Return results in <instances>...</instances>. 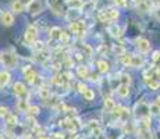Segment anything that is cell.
<instances>
[{"instance_id": "cell-35", "label": "cell", "mask_w": 160, "mask_h": 139, "mask_svg": "<svg viewBox=\"0 0 160 139\" xmlns=\"http://www.w3.org/2000/svg\"><path fill=\"white\" fill-rule=\"evenodd\" d=\"M0 114L6 116V114H7V109H6V107H0Z\"/></svg>"}, {"instance_id": "cell-10", "label": "cell", "mask_w": 160, "mask_h": 139, "mask_svg": "<svg viewBox=\"0 0 160 139\" xmlns=\"http://www.w3.org/2000/svg\"><path fill=\"white\" fill-rule=\"evenodd\" d=\"M25 78H27V81H28L29 83H33L38 77H36V72L32 68H27L25 70Z\"/></svg>"}, {"instance_id": "cell-15", "label": "cell", "mask_w": 160, "mask_h": 139, "mask_svg": "<svg viewBox=\"0 0 160 139\" xmlns=\"http://www.w3.org/2000/svg\"><path fill=\"white\" fill-rule=\"evenodd\" d=\"M109 33L112 36H114V38H117V36L121 35V29H120L117 25H112V27L109 28Z\"/></svg>"}, {"instance_id": "cell-42", "label": "cell", "mask_w": 160, "mask_h": 139, "mask_svg": "<svg viewBox=\"0 0 160 139\" xmlns=\"http://www.w3.org/2000/svg\"><path fill=\"white\" fill-rule=\"evenodd\" d=\"M0 60H2V54H0Z\"/></svg>"}, {"instance_id": "cell-3", "label": "cell", "mask_w": 160, "mask_h": 139, "mask_svg": "<svg viewBox=\"0 0 160 139\" xmlns=\"http://www.w3.org/2000/svg\"><path fill=\"white\" fill-rule=\"evenodd\" d=\"M70 31L77 35H84L85 33V24L82 21H74L72 24H70Z\"/></svg>"}, {"instance_id": "cell-43", "label": "cell", "mask_w": 160, "mask_h": 139, "mask_svg": "<svg viewBox=\"0 0 160 139\" xmlns=\"http://www.w3.org/2000/svg\"><path fill=\"white\" fill-rule=\"evenodd\" d=\"M0 139H2V138H0Z\"/></svg>"}, {"instance_id": "cell-16", "label": "cell", "mask_w": 160, "mask_h": 139, "mask_svg": "<svg viewBox=\"0 0 160 139\" xmlns=\"http://www.w3.org/2000/svg\"><path fill=\"white\" fill-rule=\"evenodd\" d=\"M98 68H99L100 72H107V71H109V63L104 60H100L99 63H98Z\"/></svg>"}, {"instance_id": "cell-29", "label": "cell", "mask_w": 160, "mask_h": 139, "mask_svg": "<svg viewBox=\"0 0 160 139\" xmlns=\"http://www.w3.org/2000/svg\"><path fill=\"white\" fill-rule=\"evenodd\" d=\"M130 82H131L130 75H127V74H125V75H122V77H121V85H128Z\"/></svg>"}, {"instance_id": "cell-17", "label": "cell", "mask_w": 160, "mask_h": 139, "mask_svg": "<svg viewBox=\"0 0 160 139\" xmlns=\"http://www.w3.org/2000/svg\"><path fill=\"white\" fill-rule=\"evenodd\" d=\"M104 107H106V110H107V111H113V109L116 107V103L113 102V99L107 97L106 100H104Z\"/></svg>"}, {"instance_id": "cell-7", "label": "cell", "mask_w": 160, "mask_h": 139, "mask_svg": "<svg viewBox=\"0 0 160 139\" xmlns=\"http://www.w3.org/2000/svg\"><path fill=\"white\" fill-rule=\"evenodd\" d=\"M14 92L17 96H22L27 93V86L22 82H15L14 83Z\"/></svg>"}, {"instance_id": "cell-23", "label": "cell", "mask_w": 160, "mask_h": 139, "mask_svg": "<svg viewBox=\"0 0 160 139\" xmlns=\"http://www.w3.org/2000/svg\"><path fill=\"white\" fill-rule=\"evenodd\" d=\"M27 111H28V116H36V114H39V107L38 106H29L28 109H27Z\"/></svg>"}, {"instance_id": "cell-13", "label": "cell", "mask_w": 160, "mask_h": 139, "mask_svg": "<svg viewBox=\"0 0 160 139\" xmlns=\"http://www.w3.org/2000/svg\"><path fill=\"white\" fill-rule=\"evenodd\" d=\"M11 8H13V11H15V13H22L24 11V6L21 4L18 0H14V2L11 3Z\"/></svg>"}, {"instance_id": "cell-39", "label": "cell", "mask_w": 160, "mask_h": 139, "mask_svg": "<svg viewBox=\"0 0 160 139\" xmlns=\"http://www.w3.org/2000/svg\"><path fill=\"white\" fill-rule=\"evenodd\" d=\"M132 2H134V3H135V4H141V3H142V2H143V0H132Z\"/></svg>"}, {"instance_id": "cell-33", "label": "cell", "mask_w": 160, "mask_h": 139, "mask_svg": "<svg viewBox=\"0 0 160 139\" xmlns=\"http://www.w3.org/2000/svg\"><path fill=\"white\" fill-rule=\"evenodd\" d=\"M18 2L24 6V8H25V7H28V6L31 4V2H32V0H18Z\"/></svg>"}, {"instance_id": "cell-30", "label": "cell", "mask_w": 160, "mask_h": 139, "mask_svg": "<svg viewBox=\"0 0 160 139\" xmlns=\"http://www.w3.org/2000/svg\"><path fill=\"white\" fill-rule=\"evenodd\" d=\"M18 107H20L22 111H25L28 109V106H27V100H20V103H18Z\"/></svg>"}, {"instance_id": "cell-5", "label": "cell", "mask_w": 160, "mask_h": 139, "mask_svg": "<svg viewBox=\"0 0 160 139\" xmlns=\"http://www.w3.org/2000/svg\"><path fill=\"white\" fill-rule=\"evenodd\" d=\"M0 21H2L3 25L10 27V25H13V22H14V17H13V14H11V13H8V11H4V13H2Z\"/></svg>"}, {"instance_id": "cell-41", "label": "cell", "mask_w": 160, "mask_h": 139, "mask_svg": "<svg viewBox=\"0 0 160 139\" xmlns=\"http://www.w3.org/2000/svg\"><path fill=\"white\" fill-rule=\"evenodd\" d=\"M39 139H49V138H45V137H42V138H39Z\"/></svg>"}, {"instance_id": "cell-11", "label": "cell", "mask_w": 160, "mask_h": 139, "mask_svg": "<svg viewBox=\"0 0 160 139\" xmlns=\"http://www.w3.org/2000/svg\"><path fill=\"white\" fill-rule=\"evenodd\" d=\"M117 93L121 97H127L130 95V86L128 85H120L118 89H117Z\"/></svg>"}, {"instance_id": "cell-36", "label": "cell", "mask_w": 160, "mask_h": 139, "mask_svg": "<svg viewBox=\"0 0 160 139\" xmlns=\"http://www.w3.org/2000/svg\"><path fill=\"white\" fill-rule=\"evenodd\" d=\"M152 4L155 7H160V0H152Z\"/></svg>"}, {"instance_id": "cell-37", "label": "cell", "mask_w": 160, "mask_h": 139, "mask_svg": "<svg viewBox=\"0 0 160 139\" xmlns=\"http://www.w3.org/2000/svg\"><path fill=\"white\" fill-rule=\"evenodd\" d=\"M118 6H125V0H116Z\"/></svg>"}, {"instance_id": "cell-38", "label": "cell", "mask_w": 160, "mask_h": 139, "mask_svg": "<svg viewBox=\"0 0 160 139\" xmlns=\"http://www.w3.org/2000/svg\"><path fill=\"white\" fill-rule=\"evenodd\" d=\"M155 104H156V106H159V107H160V96H159L158 99H156V103H155Z\"/></svg>"}, {"instance_id": "cell-25", "label": "cell", "mask_w": 160, "mask_h": 139, "mask_svg": "<svg viewBox=\"0 0 160 139\" xmlns=\"http://www.w3.org/2000/svg\"><path fill=\"white\" fill-rule=\"evenodd\" d=\"M141 138L142 139H153L149 129H141Z\"/></svg>"}, {"instance_id": "cell-40", "label": "cell", "mask_w": 160, "mask_h": 139, "mask_svg": "<svg viewBox=\"0 0 160 139\" xmlns=\"http://www.w3.org/2000/svg\"><path fill=\"white\" fill-rule=\"evenodd\" d=\"M156 75H158V81H160V68L156 71Z\"/></svg>"}, {"instance_id": "cell-27", "label": "cell", "mask_w": 160, "mask_h": 139, "mask_svg": "<svg viewBox=\"0 0 160 139\" xmlns=\"http://www.w3.org/2000/svg\"><path fill=\"white\" fill-rule=\"evenodd\" d=\"M122 110L124 109H122L121 106H116L114 109H113V113H114V116L117 117V118H120V117L122 116Z\"/></svg>"}, {"instance_id": "cell-28", "label": "cell", "mask_w": 160, "mask_h": 139, "mask_svg": "<svg viewBox=\"0 0 160 139\" xmlns=\"http://www.w3.org/2000/svg\"><path fill=\"white\" fill-rule=\"evenodd\" d=\"M149 111L152 114H159L160 113V107L156 106V104H150V106H149Z\"/></svg>"}, {"instance_id": "cell-4", "label": "cell", "mask_w": 160, "mask_h": 139, "mask_svg": "<svg viewBox=\"0 0 160 139\" xmlns=\"http://www.w3.org/2000/svg\"><path fill=\"white\" fill-rule=\"evenodd\" d=\"M117 18H118V11L114 10V8H110V10L104 11L100 15V20H103V21H112V20H117Z\"/></svg>"}, {"instance_id": "cell-14", "label": "cell", "mask_w": 160, "mask_h": 139, "mask_svg": "<svg viewBox=\"0 0 160 139\" xmlns=\"http://www.w3.org/2000/svg\"><path fill=\"white\" fill-rule=\"evenodd\" d=\"M143 64V60L139 57V56H132V60H131V66L132 67H141Z\"/></svg>"}, {"instance_id": "cell-26", "label": "cell", "mask_w": 160, "mask_h": 139, "mask_svg": "<svg viewBox=\"0 0 160 139\" xmlns=\"http://www.w3.org/2000/svg\"><path fill=\"white\" fill-rule=\"evenodd\" d=\"M70 6H71V7H75V8H81L82 6H84V2H82V0H71V2H70Z\"/></svg>"}, {"instance_id": "cell-22", "label": "cell", "mask_w": 160, "mask_h": 139, "mask_svg": "<svg viewBox=\"0 0 160 139\" xmlns=\"http://www.w3.org/2000/svg\"><path fill=\"white\" fill-rule=\"evenodd\" d=\"M4 120H6V121H7L10 125H15V124H17V117L10 116V114H8V113L4 116Z\"/></svg>"}, {"instance_id": "cell-12", "label": "cell", "mask_w": 160, "mask_h": 139, "mask_svg": "<svg viewBox=\"0 0 160 139\" xmlns=\"http://www.w3.org/2000/svg\"><path fill=\"white\" fill-rule=\"evenodd\" d=\"M8 81H10V74H8L7 71H2V72H0V86L7 85Z\"/></svg>"}, {"instance_id": "cell-18", "label": "cell", "mask_w": 160, "mask_h": 139, "mask_svg": "<svg viewBox=\"0 0 160 139\" xmlns=\"http://www.w3.org/2000/svg\"><path fill=\"white\" fill-rule=\"evenodd\" d=\"M39 96L42 99H48L50 96V91H49L46 86H42V88H39Z\"/></svg>"}, {"instance_id": "cell-34", "label": "cell", "mask_w": 160, "mask_h": 139, "mask_svg": "<svg viewBox=\"0 0 160 139\" xmlns=\"http://www.w3.org/2000/svg\"><path fill=\"white\" fill-rule=\"evenodd\" d=\"M60 41L67 42V41H68V35H67V33H64V32H61V38H60Z\"/></svg>"}, {"instance_id": "cell-9", "label": "cell", "mask_w": 160, "mask_h": 139, "mask_svg": "<svg viewBox=\"0 0 160 139\" xmlns=\"http://www.w3.org/2000/svg\"><path fill=\"white\" fill-rule=\"evenodd\" d=\"M61 32H63V31L60 29V28L58 27H53L50 29V38L52 39H54V41H60V38H61Z\"/></svg>"}, {"instance_id": "cell-2", "label": "cell", "mask_w": 160, "mask_h": 139, "mask_svg": "<svg viewBox=\"0 0 160 139\" xmlns=\"http://www.w3.org/2000/svg\"><path fill=\"white\" fill-rule=\"evenodd\" d=\"M36 35H38V28L35 25H29L25 31V41L28 43H33L36 41Z\"/></svg>"}, {"instance_id": "cell-1", "label": "cell", "mask_w": 160, "mask_h": 139, "mask_svg": "<svg viewBox=\"0 0 160 139\" xmlns=\"http://www.w3.org/2000/svg\"><path fill=\"white\" fill-rule=\"evenodd\" d=\"M2 60H3L4 67H7V68H14L15 64H17V57L13 53H3Z\"/></svg>"}, {"instance_id": "cell-8", "label": "cell", "mask_w": 160, "mask_h": 139, "mask_svg": "<svg viewBox=\"0 0 160 139\" xmlns=\"http://www.w3.org/2000/svg\"><path fill=\"white\" fill-rule=\"evenodd\" d=\"M28 7H29L31 13H38V11L42 10V4H41V2H39V0H32Z\"/></svg>"}, {"instance_id": "cell-19", "label": "cell", "mask_w": 160, "mask_h": 139, "mask_svg": "<svg viewBox=\"0 0 160 139\" xmlns=\"http://www.w3.org/2000/svg\"><path fill=\"white\" fill-rule=\"evenodd\" d=\"M148 85H149V88L152 91H158L160 88V81H158V79H150V81H148Z\"/></svg>"}, {"instance_id": "cell-24", "label": "cell", "mask_w": 160, "mask_h": 139, "mask_svg": "<svg viewBox=\"0 0 160 139\" xmlns=\"http://www.w3.org/2000/svg\"><path fill=\"white\" fill-rule=\"evenodd\" d=\"M82 95H84V97L87 99V100H93V97H95V92L92 91V89H87Z\"/></svg>"}, {"instance_id": "cell-21", "label": "cell", "mask_w": 160, "mask_h": 139, "mask_svg": "<svg viewBox=\"0 0 160 139\" xmlns=\"http://www.w3.org/2000/svg\"><path fill=\"white\" fill-rule=\"evenodd\" d=\"M131 60H132V56L131 54H122L121 56V61L124 66H131Z\"/></svg>"}, {"instance_id": "cell-20", "label": "cell", "mask_w": 160, "mask_h": 139, "mask_svg": "<svg viewBox=\"0 0 160 139\" xmlns=\"http://www.w3.org/2000/svg\"><path fill=\"white\" fill-rule=\"evenodd\" d=\"M78 75L82 78H88L89 77V70L87 67H78Z\"/></svg>"}, {"instance_id": "cell-6", "label": "cell", "mask_w": 160, "mask_h": 139, "mask_svg": "<svg viewBox=\"0 0 160 139\" xmlns=\"http://www.w3.org/2000/svg\"><path fill=\"white\" fill-rule=\"evenodd\" d=\"M138 49H139V52H142V53H148V52L150 50V43L149 41H146V39H138Z\"/></svg>"}, {"instance_id": "cell-31", "label": "cell", "mask_w": 160, "mask_h": 139, "mask_svg": "<svg viewBox=\"0 0 160 139\" xmlns=\"http://www.w3.org/2000/svg\"><path fill=\"white\" fill-rule=\"evenodd\" d=\"M87 89H88V88H87V85H85V83H82V82H79V83H78V91L81 92V93H84V92L87 91Z\"/></svg>"}, {"instance_id": "cell-32", "label": "cell", "mask_w": 160, "mask_h": 139, "mask_svg": "<svg viewBox=\"0 0 160 139\" xmlns=\"http://www.w3.org/2000/svg\"><path fill=\"white\" fill-rule=\"evenodd\" d=\"M64 82L63 77H54L53 78V83H57V85H61V83Z\"/></svg>"}]
</instances>
